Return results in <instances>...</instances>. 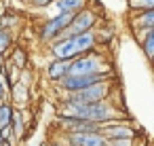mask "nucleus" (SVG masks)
Listing matches in <instances>:
<instances>
[{
	"label": "nucleus",
	"instance_id": "f257e3e1",
	"mask_svg": "<svg viewBox=\"0 0 154 146\" xmlns=\"http://www.w3.org/2000/svg\"><path fill=\"white\" fill-rule=\"evenodd\" d=\"M93 43H95V36L91 32H82V34H76L72 38H66V40L57 43L53 47V53L59 59H70V57H74L82 51H89L93 47Z\"/></svg>",
	"mask_w": 154,
	"mask_h": 146
},
{
	"label": "nucleus",
	"instance_id": "f03ea898",
	"mask_svg": "<svg viewBox=\"0 0 154 146\" xmlns=\"http://www.w3.org/2000/svg\"><path fill=\"white\" fill-rule=\"evenodd\" d=\"M66 116L97 123V121L110 119V108L106 104H97V102H91V104H76V102H72L68 106V110H66Z\"/></svg>",
	"mask_w": 154,
	"mask_h": 146
},
{
	"label": "nucleus",
	"instance_id": "7ed1b4c3",
	"mask_svg": "<svg viewBox=\"0 0 154 146\" xmlns=\"http://www.w3.org/2000/svg\"><path fill=\"white\" fill-rule=\"evenodd\" d=\"M103 95H106V85L95 83V85H89L85 89H78L72 95V102H76V104H91V102H99Z\"/></svg>",
	"mask_w": 154,
	"mask_h": 146
},
{
	"label": "nucleus",
	"instance_id": "20e7f679",
	"mask_svg": "<svg viewBox=\"0 0 154 146\" xmlns=\"http://www.w3.org/2000/svg\"><path fill=\"white\" fill-rule=\"evenodd\" d=\"M99 81H101V74H97V72L95 74H68L61 85L70 91H78V89H85V87L95 85Z\"/></svg>",
	"mask_w": 154,
	"mask_h": 146
},
{
	"label": "nucleus",
	"instance_id": "39448f33",
	"mask_svg": "<svg viewBox=\"0 0 154 146\" xmlns=\"http://www.w3.org/2000/svg\"><path fill=\"white\" fill-rule=\"evenodd\" d=\"M74 11H68V13H59L53 21H49L47 26H45V32H42V38H51V36H55V34H59L61 30H66L68 26H70V21L74 19Z\"/></svg>",
	"mask_w": 154,
	"mask_h": 146
},
{
	"label": "nucleus",
	"instance_id": "423d86ee",
	"mask_svg": "<svg viewBox=\"0 0 154 146\" xmlns=\"http://www.w3.org/2000/svg\"><path fill=\"white\" fill-rule=\"evenodd\" d=\"M93 21H95L93 13H89V11H87V13H78V15H74V19L70 21L72 26H68L66 30H68V34H74V36H76V34H82L85 30H89V28L93 26ZM68 34H66V36H68Z\"/></svg>",
	"mask_w": 154,
	"mask_h": 146
},
{
	"label": "nucleus",
	"instance_id": "0eeeda50",
	"mask_svg": "<svg viewBox=\"0 0 154 146\" xmlns=\"http://www.w3.org/2000/svg\"><path fill=\"white\" fill-rule=\"evenodd\" d=\"M72 142L76 146H106V140L93 131H74Z\"/></svg>",
	"mask_w": 154,
	"mask_h": 146
},
{
	"label": "nucleus",
	"instance_id": "6e6552de",
	"mask_svg": "<svg viewBox=\"0 0 154 146\" xmlns=\"http://www.w3.org/2000/svg\"><path fill=\"white\" fill-rule=\"evenodd\" d=\"M70 74H95L97 72V62L95 59H76L72 66H68Z\"/></svg>",
	"mask_w": 154,
	"mask_h": 146
},
{
	"label": "nucleus",
	"instance_id": "1a4fd4ad",
	"mask_svg": "<svg viewBox=\"0 0 154 146\" xmlns=\"http://www.w3.org/2000/svg\"><path fill=\"white\" fill-rule=\"evenodd\" d=\"M66 72H68V62H66V59H57V62H53L51 68H49V74H51L53 78H63Z\"/></svg>",
	"mask_w": 154,
	"mask_h": 146
},
{
	"label": "nucleus",
	"instance_id": "9d476101",
	"mask_svg": "<svg viewBox=\"0 0 154 146\" xmlns=\"http://www.w3.org/2000/svg\"><path fill=\"white\" fill-rule=\"evenodd\" d=\"M59 11L61 13H68V11H76L78 7H82V0H59L57 2Z\"/></svg>",
	"mask_w": 154,
	"mask_h": 146
},
{
	"label": "nucleus",
	"instance_id": "9b49d317",
	"mask_svg": "<svg viewBox=\"0 0 154 146\" xmlns=\"http://www.w3.org/2000/svg\"><path fill=\"white\" fill-rule=\"evenodd\" d=\"M152 24H154V11H152V9H146L143 17H139V19H137V26H143L146 30H150V28H152Z\"/></svg>",
	"mask_w": 154,
	"mask_h": 146
},
{
	"label": "nucleus",
	"instance_id": "f8f14e48",
	"mask_svg": "<svg viewBox=\"0 0 154 146\" xmlns=\"http://www.w3.org/2000/svg\"><path fill=\"white\" fill-rule=\"evenodd\" d=\"M143 51H146V57L152 59V53H154V34H152V28L148 30V36H146V43H143Z\"/></svg>",
	"mask_w": 154,
	"mask_h": 146
},
{
	"label": "nucleus",
	"instance_id": "ddd939ff",
	"mask_svg": "<svg viewBox=\"0 0 154 146\" xmlns=\"http://www.w3.org/2000/svg\"><path fill=\"white\" fill-rule=\"evenodd\" d=\"M11 123V108L7 104H0V127Z\"/></svg>",
	"mask_w": 154,
	"mask_h": 146
},
{
	"label": "nucleus",
	"instance_id": "4468645a",
	"mask_svg": "<svg viewBox=\"0 0 154 146\" xmlns=\"http://www.w3.org/2000/svg\"><path fill=\"white\" fill-rule=\"evenodd\" d=\"M108 135L110 138H131V129H127V127H114V129H110L108 131Z\"/></svg>",
	"mask_w": 154,
	"mask_h": 146
},
{
	"label": "nucleus",
	"instance_id": "2eb2a0df",
	"mask_svg": "<svg viewBox=\"0 0 154 146\" xmlns=\"http://www.w3.org/2000/svg\"><path fill=\"white\" fill-rule=\"evenodd\" d=\"M129 5H131V9H152L154 7V0H129Z\"/></svg>",
	"mask_w": 154,
	"mask_h": 146
},
{
	"label": "nucleus",
	"instance_id": "dca6fc26",
	"mask_svg": "<svg viewBox=\"0 0 154 146\" xmlns=\"http://www.w3.org/2000/svg\"><path fill=\"white\" fill-rule=\"evenodd\" d=\"M11 116H13V129H15V133H17V135H21L23 125H21V116H19V112H17V114H13V112H11Z\"/></svg>",
	"mask_w": 154,
	"mask_h": 146
},
{
	"label": "nucleus",
	"instance_id": "f3484780",
	"mask_svg": "<svg viewBox=\"0 0 154 146\" xmlns=\"http://www.w3.org/2000/svg\"><path fill=\"white\" fill-rule=\"evenodd\" d=\"M9 43H11L9 34H7V32H0V51H5V49L9 47Z\"/></svg>",
	"mask_w": 154,
	"mask_h": 146
},
{
	"label": "nucleus",
	"instance_id": "a211bd4d",
	"mask_svg": "<svg viewBox=\"0 0 154 146\" xmlns=\"http://www.w3.org/2000/svg\"><path fill=\"white\" fill-rule=\"evenodd\" d=\"M15 62H17V66H23V62H26V55H23L21 51H17V53H15Z\"/></svg>",
	"mask_w": 154,
	"mask_h": 146
},
{
	"label": "nucleus",
	"instance_id": "6ab92c4d",
	"mask_svg": "<svg viewBox=\"0 0 154 146\" xmlns=\"http://www.w3.org/2000/svg\"><path fill=\"white\" fill-rule=\"evenodd\" d=\"M114 146H131V142H129V138H122V142L114 140Z\"/></svg>",
	"mask_w": 154,
	"mask_h": 146
},
{
	"label": "nucleus",
	"instance_id": "aec40b11",
	"mask_svg": "<svg viewBox=\"0 0 154 146\" xmlns=\"http://www.w3.org/2000/svg\"><path fill=\"white\" fill-rule=\"evenodd\" d=\"M51 0H34V5H38V7H45V5H49Z\"/></svg>",
	"mask_w": 154,
	"mask_h": 146
},
{
	"label": "nucleus",
	"instance_id": "412c9836",
	"mask_svg": "<svg viewBox=\"0 0 154 146\" xmlns=\"http://www.w3.org/2000/svg\"><path fill=\"white\" fill-rule=\"evenodd\" d=\"M0 146H9V142H7V140H5V142H0Z\"/></svg>",
	"mask_w": 154,
	"mask_h": 146
},
{
	"label": "nucleus",
	"instance_id": "4be33fe9",
	"mask_svg": "<svg viewBox=\"0 0 154 146\" xmlns=\"http://www.w3.org/2000/svg\"><path fill=\"white\" fill-rule=\"evenodd\" d=\"M2 91H5V89H2V85H0V97H2Z\"/></svg>",
	"mask_w": 154,
	"mask_h": 146
},
{
	"label": "nucleus",
	"instance_id": "5701e85b",
	"mask_svg": "<svg viewBox=\"0 0 154 146\" xmlns=\"http://www.w3.org/2000/svg\"><path fill=\"white\" fill-rule=\"evenodd\" d=\"M0 72H2V64H0Z\"/></svg>",
	"mask_w": 154,
	"mask_h": 146
},
{
	"label": "nucleus",
	"instance_id": "b1692460",
	"mask_svg": "<svg viewBox=\"0 0 154 146\" xmlns=\"http://www.w3.org/2000/svg\"><path fill=\"white\" fill-rule=\"evenodd\" d=\"M55 146H59V144H55Z\"/></svg>",
	"mask_w": 154,
	"mask_h": 146
}]
</instances>
